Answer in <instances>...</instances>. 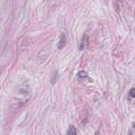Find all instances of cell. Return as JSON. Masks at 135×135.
I'll return each instance as SVG.
<instances>
[{
  "label": "cell",
  "mask_w": 135,
  "mask_h": 135,
  "mask_svg": "<svg viewBox=\"0 0 135 135\" xmlns=\"http://www.w3.org/2000/svg\"><path fill=\"white\" fill-rule=\"evenodd\" d=\"M57 74H58V72L56 71V72H55V74H54V77H53V79H52V81H51L52 83H55V81H56V78H57Z\"/></svg>",
  "instance_id": "8992f818"
},
{
  "label": "cell",
  "mask_w": 135,
  "mask_h": 135,
  "mask_svg": "<svg viewBox=\"0 0 135 135\" xmlns=\"http://www.w3.org/2000/svg\"><path fill=\"white\" fill-rule=\"evenodd\" d=\"M117 1H119V2H122V1H123V0H117Z\"/></svg>",
  "instance_id": "52a82bcc"
},
{
  "label": "cell",
  "mask_w": 135,
  "mask_h": 135,
  "mask_svg": "<svg viewBox=\"0 0 135 135\" xmlns=\"http://www.w3.org/2000/svg\"><path fill=\"white\" fill-rule=\"evenodd\" d=\"M68 134H77V130L73 126H70V128L68 130Z\"/></svg>",
  "instance_id": "277c9868"
},
{
  "label": "cell",
  "mask_w": 135,
  "mask_h": 135,
  "mask_svg": "<svg viewBox=\"0 0 135 135\" xmlns=\"http://www.w3.org/2000/svg\"><path fill=\"white\" fill-rule=\"evenodd\" d=\"M77 76L80 79H84V78L88 77V72H85V71H79L78 74H77Z\"/></svg>",
  "instance_id": "3957f363"
},
{
  "label": "cell",
  "mask_w": 135,
  "mask_h": 135,
  "mask_svg": "<svg viewBox=\"0 0 135 135\" xmlns=\"http://www.w3.org/2000/svg\"><path fill=\"white\" fill-rule=\"evenodd\" d=\"M129 97H130V98H134V97H135V89H134V88H132V89L130 90Z\"/></svg>",
  "instance_id": "5b68a950"
},
{
  "label": "cell",
  "mask_w": 135,
  "mask_h": 135,
  "mask_svg": "<svg viewBox=\"0 0 135 135\" xmlns=\"http://www.w3.org/2000/svg\"><path fill=\"white\" fill-rule=\"evenodd\" d=\"M66 43V38H65V35L64 34H61L60 35V40H59V43H58V49H62Z\"/></svg>",
  "instance_id": "6da1fadb"
},
{
  "label": "cell",
  "mask_w": 135,
  "mask_h": 135,
  "mask_svg": "<svg viewBox=\"0 0 135 135\" xmlns=\"http://www.w3.org/2000/svg\"><path fill=\"white\" fill-rule=\"evenodd\" d=\"M86 44H88V35H83L81 43H80V50H83L86 46Z\"/></svg>",
  "instance_id": "7a4b0ae2"
}]
</instances>
